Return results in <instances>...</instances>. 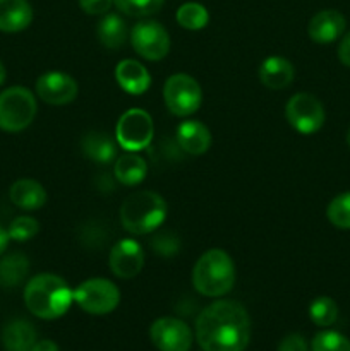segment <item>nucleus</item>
Instances as JSON below:
<instances>
[{
  "instance_id": "obj_27",
  "label": "nucleus",
  "mask_w": 350,
  "mask_h": 351,
  "mask_svg": "<svg viewBox=\"0 0 350 351\" xmlns=\"http://www.w3.org/2000/svg\"><path fill=\"white\" fill-rule=\"evenodd\" d=\"M326 216L336 228L350 230V192L336 195L328 204Z\"/></svg>"
},
{
  "instance_id": "obj_12",
  "label": "nucleus",
  "mask_w": 350,
  "mask_h": 351,
  "mask_svg": "<svg viewBox=\"0 0 350 351\" xmlns=\"http://www.w3.org/2000/svg\"><path fill=\"white\" fill-rule=\"evenodd\" d=\"M79 93V86L72 75L65 72H47L36 81V95L41 101L54 106L67 105L74 101Z\"/></svg>"
},
{
  "instance_id": "obj_21",
  "label": "nucleus",
  "mask_w": 350,
  "mask_h": 351,
  "mask_svg": "<svg viewBox=\"0 0 350 351\" xmlns=\"http://www.w3.org/2000/svg\"><path fill=\"white\" fill-rule=\"evenodd\" d=\"M2 345L5 351H31L36 345L33 324L23 319L9 322L2 331Z\"/></svg>"
},
{
  "instance_id": "obj_20",
  "label": "nucleus",
  "mask_w": 350,
  "mask_h": 351,
  "mask_svg": "<svg viewBox=\"0 0 350 351\" xmlns=\"http://www.w3.org/2000/svg\"><path fill=\"white\" fill-rule=\"evenodd\" d=\"M81 149L88 160L108 165L117 160V143L105 132H88L81 139Z\"/></svg>"
},
{
  "instance_id": "obj_35",
  "label": "nucleus",
  "mask_w": 350,
  "mask_h": 351,
  "mask_svg": "<svg viewBox=\"0 0 350 351\" xmlns=\"http://www.w3.org/2000/svg\"><path fill=\"white\" fill-rule=\"evenodd\" d=\"M31 351H58V346L55 345L54 341H48V339H43V341H38L36 345L33 346Z\"/></svg>"
},
{
  "instance_id": "obj_32",
  "label": "nucleus",
  "mask_w": 350,
  "mask_h": 351,
  "mask_svg": "<svg viewBox=\"0 0 350 351\" xmlns=\"http://www.w3.org/2000/svg\"><path fill=\"white\" fill-rule=\"evenodd\" d=\"M113 0H79V7L89 16H105Z\"/></svg>"
},
{
  "instance_id": "obj_36",
  "label": "nucleus",
  "mask_w": 350,
  "mask_h": 351,
  "mask_svg": "<svg viewBox=\"0 0 350 351\" xmlns=\"http://www.w3.org/2000/svg\"><path fill=\"white\" fill-rule=\"evenodd\" d=\"M9 233H7V230H3L2 226H0V254H3V250L7 249V245H9Z\"/></svg>"
},
{
  "instance_id": "obj_13",
  "label": "nucleus",
  "mask_w": 350,
  "mask_h": 351,
  "mask_svg": "<svg viewBox=\"0 0 350 351\" xmlns=\"http://www.w3.org/2000/svg\"><path fill=\"white\" fill-rule=\"evenodd\" d=\"M110 269L117 278L130 280L137 276L144 267V250L136 240L124 239L110 250Z\"/></svg>"
},
{
  "instance_id": "obj_37",
  "label": "nucleus",
  "mask_w": 350,
  "mask_h": 351,
  "mask_svg": "<svg viewBox=\"0 0 350 351\" xmlns=\"http://www.w3.org/2000/svg\"><path fill=\"white\" fill-rule=\"evenodd\" d=\"M3 81H5V67H3V64L0 62V86L3 84Z\"/></svg>"
},
{
  "instance_id": "obj_10",
  "label": "nucleus",
  "mask_w": 350,
  "mask_h": 351,
  "mask_svg": "<svg viewBox=\"0 0 350 351\" xmlns=\"http://www.w3.org/2000/svg\"><path fill=\"white\" fill-rule=\"evenodd\" d=\"M130 43L141 57L156 62L170 51V34L156 21H139L130 31Z\"/></svg>"
},
{
  "instance_id": "obj_22",
  "label": "nucleus",
  "mask_w": 350,
  "mask_h": 351,
  "mask_svg": "<svg viewBox=\"0 0 350 351\" xmlns=\"http://www.w3.org/2000/svg\"><path fill=\"white\" fill-rule=\"evenodd\" d=\"M148 165L139 154L136 153H126L115 160V167H113V173L115 178L122 185L127 187H134V185L141 184L146 178Z\"/></svg>"
},
{
  "instance_id": "obj_11",
  "label": "nucleus",
  "mask_w": 350,
  "mask_h": 351,
  "mask_svg": "<svg viewBox=\"0 0 350 351\" xmlns=\"http://www.w3.org/2000/svg\"><path fill=\"white\" fill-rule=\"evenodd\" d=\"M150 338L160 351H189L192 332L184 321L175 317H161L153 322Z\"/></svg>"
},
{
  "instance_id": "obj_5",
  "label": "nucleus",
  "mask_w": 350,
  "mask_h": 351,
  "mask_svg": "<svg viewBox=\"0 0 350 351\" xmlns=\"http://www.w3.org/2000/svg\"><path fill=\"white\" fill-rule=\"evenodd\" d=\"M38 112L36 98L23 86H12L0 93V129L21 132L27 129Z\"/></svg>"
},
{
  "instance_id": "obj_30",
  "label": "nucleus",
  "mask_w": 350,
  "mask_h": 351,
  "mask_svg": "<svg viewBox=\"0 0 350 351\" xmlns=\"http://www.w3.org/2000/svg\"><path fill=\"white\" fill-rule=\"evenodd\" d=\"M38 232H40V223L31 216H17L7 230L10 239L16 242H26V240L33 239Z\"/></svg>"
},
{
  "instance_id": "obj_24",
  "label": "nucleus",
  "mask_w": 350,
  "mask_h": 351,
  "mask_svg": "<svg viewBox=\"0 0 350 351\" xmlns=\"http://www.w3.org/2000/svg\"><path fill=\"white\" fill-rule=\"evenodd\" d=\"M30 273V261L24 254L12 252L0 261V285L14 288L24 281Z\"/></svg>"
},
{
  "instance_id": "obj_2",
  "label": "nucleus",
  "mask_w": 350,
  "mask_h": 351,
  "mask_svg": "<svg viewBox=\"0 0 350 351\" xmlns=\"http://www.w3.org/2000/svg\"><path fill=\"white\" fill-rule=\"evenodd\" d=\"M74 290L57 274L43 273L31 278L24 288V304L36 317L51 321L58 319L71 308Z\"/></svg>"
},
{
  "instance_id": "obj_28",
  "label": "nucleus",
  "mask_w": 350,
  "mask_h": 351,
  "mask_svg": "<svg viewBox=\"0 0 350 351\" xmlns=\"http://www.w3.org/2000/svg\"><path fill=\"white\" fill-rule=\"evenodd\" d=\"M165 0H113L117 9L130 17H150L163 7Z\"/></svg>"
},
{
  "instance_id": "obj_34",
  "label": "nucleus",
  "mask_w": 350,
  "mask_h": 351,
  "mask_svg": "<svg viewBox=\"0 0 350 351\" xmlns=\"http://www.w3.org/2000/svg\"><path fill=\"white\" fill-rule=\"evenodd\" d=\"M338 58L345 67L350 69V31L342 38V41H340Z\"/></svg>"
},
{
  "instance_id": "obj_38",
  "label": "nucleus",
  "mask_w": 350,
  "mask_h": 351,
  "mask_svg": "<svg viewBox=\"0 0 350 351\" xmlns=\"http://www.w3.org/2000/svg\"><path fill=\"white\" fill-rule=\"evenodd\" d=\"M347 143H349V147H350V129H349V132H347Z\"/></svg>"
},
{
  "instance_id": "obj_26",
  "label": "nucleus",
  "mask_w": 350,
  "mask_h": 351,
  "mask_svg": "<svg viewBox=\"0 0 350 351\" xmlns=\"http://www.w3.org/2000/svg\"><path fill=\"white\" fill-rule=\"evenodd\" d=\"M309 317L319 328H328L338 319V307L329 297H318L309 305Z\"/></svg>"
},
{
  "instance_id": "obj_23",
  "label": "nucleus",
  "mask_w": 350,
  "mask_h": 351,
  "mask_svg": "<svg viewBox=\"0 0 350 351\" xmlns=\"http://www.w3.org/2000/svg\"><path fill=\"white\" fill-rule=\"evenodd\" d=\"M98 40L108 50H117L127 41V24L119 14H105L98 23Z\"/></svg>"
},
{
  "instance_id": "obj_29",
  "label": "nucleus",
  "mask_w": 350,
  "mask_h": 351,
  "mask_svg": "<svg viewBox=\"0 0 350 351\" xmlns=\"http://www.w3.org/2000/svg\"><path fill=\"white\" fill-rule=\"evenodd\" d=\"M312 351H350V339L336 331H321L312 338Z\"/></svg>"
},
{
  "instance_id": "obj_14",
  "label": "nucleus",
  "mask_w": 350,
  "mask_h": 351,
  "mask_svg": "<svg viewBox=\"0 0 350 351\" xmlns=\"http://www.w3.org/2000/svg\"><path fill=\"white\" fill-rule=\"evenodd\" d=\"M345 17H343V14H340L338 10H319V12L314 14L312 19L309 21L307 34L312 41H316V43H333V41L338 40V38L342 36L343 31H345Z\"/></svg>"
},
{
  "instance_id": "obj_33",
  "label": "nucleus",
  "mask_w": 350,
  "mask_h": 351,
  "mask_svg": "<svg viewBox=\"0 0 350 351\" xmlns=\"http://www.w3.org/2000/svg\"><path fill=\"white\" fill-rule=\"evenodd\" d=\"M278 351H307V343L301 335H288L278 346Z\"/></svg>"
},
{
  "instance_id": "obj_25",
  "label": "nucleus",
  "mask_w": 350,
  "mask_h": 351,
  "mask_svg": "<svg viewBox=\"0 0 350 351\" xmlns=\"http://www.w3.org/2000/svg\"><path fill=\"white\" fill-rule=\"evenodd\" d=\"M177 23L184 29L199 31L206 27V24L209 23V14L206 7L198 2L182 3L177 10Z\"/></svg>"
},
{
  "instance_id": "obj_6",
  "label": "nucleus",
  "mask_w": 350,
  "mask_h": 351,
  "mask_svg": "<svg viewBox=\"0 0 350 351\" xmlns=\"http://www.w3.org/2000/svg\"><path fill=\"white\" fill-rule=\"evenodd\" d=\"M163 99L168 112L175 117H189L199 110L202 103V89L189 74H174L163 86Z\"/></svg>"
},
{
  "instance_id": "obj_9",
  "label": "nucleus",
  "mask_w": 350,
  "mask_h": 351,
  "mask_svg": "<svg viewBox=\"0 0 350 351\" xmlns=\"http://www.w3.org/2000/svg\"><path fill=\"white\" fill-rule=\"evenodd\" d=\"M285 117L288 123L304 136L318 132L326 120L323 103L309 93H297L292 96L285 106Z\"/></svg>"
},
{
  "instance_id": "obj_19",
  "label": "nucleus",
  "mask_w": 350,
  "mask_h": 351,
  "mask_svg": "<svg viewBox=\"0 0 350 351\" xmlns=\"http://www.w3.org/2000/svg\"><path fill=\"white\" fill-rule=\"evenodd\" d=\"M9 197L14 206L24 211H36L47 204V191L40 182L31 178H21L14 182L9 191Z\"/></svg>"
},
{
  "instance_id": "obj_31",
  "label": "nucleus",
  "mask_w": 350,
  "mask_h": 351,
  "mask_svg": "<svg viewBox=\"0 0 350 351\" xmlns=\"http://www.w3.org/2000/svg\"><path fill=\"white\" fill-rule=\"evenodd\" d=\"M151 247H153V249L156 250L160 256L172 257L174 254L178 252V247H180V243H178V239L174 235V233L163 232L151 240Z\"/></svg>"
},
{
  "instance_id": "obj_1",
  "label": "nucleus",
  "mask_w": 350,
  "mask_h": 351,
  "mask_svg": "<svg viewBox=\"0 0 350 351\" xmlns=\"http://www.w3.org/2000/svg\"><path fill=\"white\" fill-rule=\"evenodd\" d=\"M196 338L202 351H244L250 339V319L233 300H216L196 321Z\"/></svg>"
},
{
  "instance_id": "obj_8",
  "label": "nucleus",
  "mask_w": 350,
  "mask_h": 351,
  "mask_svg": "<svg viewBox=\"0 0 350 351\" xmlns=\"http://www.w3.org/2000/svg\"><path fill=\"white\" fill-rule=\"evenodd\" d=\"M154 125L151 115L141 108H130L119 119L115 127V139L127 153H137L151 144Z\"/></svg>"
},
{
  "instance_id": "obj_16",
  "label": "nucleus",
  "mask_w": 350,
  "mask_h": 351,
  "mask_svg": "<svg viewBox=\"0 0 350 351\" xmlns=\"http://www.w3.org/2000/svg\"><path fill=\"white\" fill-rule=\"evenodd\" d=\"M115 79L117 84L129 95H143L151 86V75L148 69L132 58H126L117 64Z\"/></svg>"
},
{
  "instance_id": "obj_3",
  "label": "nucleus",
  "mask_w": 350,
  "mask_h": 351,
  "mask_svg": "<svg viewBox=\"0 0 350 351\" xmlns=\"http://www.w3.org/2000/svg\"><path fill=\"white\" fill-rule=\"evenodd\" d=\"M235 283V264L222 249L202 254L192 271V285L202 297L216 298L229 293Z\"/></svg>"
},
{
  "instance_id": "obj_15",
  "label": "nucleus",
  "mask_w": 350,
  "mask_h": 351,
  "mask_svg": "<svg viewBox=\"0 0 350 351\" xmlns=\"http://www.w3.org/2000/svg\"><path fill=\"white\" fill-rule=\"evenodd\" d=\"M178 147L191 156L205 154L211 146V132L208 127L198 120H185L177 127L175 134Z\"/></svg>"
},
{
  "instance_id": "obj_18",
  "label": "nucleus",
  "mask_w": 350,
  "mask_h": 351,
  "mask_svg": "<svg viewBox=\"0 0 350 351\" xmlns=\"http://www.w3.org/2000/svg\"><path fill=\"white\" fill-rule=\"evenodd\" d=\"M294 65L285 57H268L259 67V81L273 91L288 88L294 81Z\"/></svg>"
},
{
  "instance_id": "obj_17",
  "label": "nucleus",
  "mask_w": 350,
  "mask_h": 351,
  "mask_svg": "<svg viewBox=\"0 0 350 351\" xmlns=\"http://www.w3.org/2000/svg\"><path fill=\"white\" fill-rule=\"evenodd\" d=\"M33 21V7L27 0H0V31L19 33Z\"/></svg>"
},
{
  "instance_id": "obj_4",
  "label": "nucleus",
  "mask_w": 350,
  "mask_h": 351,
  "mask_svg": "<svg viewBox=\"0 0 350 351\" xmlns=\"http://www.w3.org/2000/svg\"><path fill=\"white\" fill-rule=\"evenodd\" d=\"M167 218V202L160 194L139 191L130 194L120 206V223L134 235H146L163 225Z\"/></svg>"
},
{
  "instance_id": "obj_7",
  "label": "nucleus",
  "mask_w": 350,
  "mask_h": 351,
  "mask_svg": "<svg viewBox=\"0 0 350 351\" xmlns=\"http://www.w3.org/2000/svg\"><path fill=\"white\" fill-rule=\"evenodd\" d=\"M74 302L84 312L93 315L110 314L120 302V291L115 283L103 278H91L74 290Z\"/></svg>"
}]
</instances>
